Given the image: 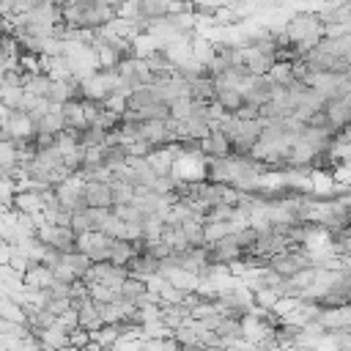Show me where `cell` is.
Listing matches in <instances>:
<instances>
[{"label":"cell","mask_w":351,"mask_h":351,"mask_svg":"<svg viewBox=\"0 0 351 351\" xmlns=\"http://www.w3.org/2000/svg\"><path fill=\"white\" fill-rule=\"evenodd\" d=\"M60 261H63V263H69V266L77 271V277H82V274L88 271V266L93 263L85 252H77V250H71V252H60Z\"/></svg>","instance_id":"cell-25"},{"label":"cell","mask_w":351,"mask_h":351,"mask_svg":"<svg viewBox=\"0 0 351 351\" xmlns=\"http://www.w3.org/2000/svg\"><path fill=\"white\" fill-rule=\"evenodd\" d=\"M66 337H69V346H77V348H85V343L90 340L88 329H82V326H74V329H69V332H66Z\"/></svg>","instance_id":"cell-31"},{"label":"cell","mask_w":351,"mask_h":351,"mask_svg":"<svg viewBox=\"0 0 351 351\" xmlns=\"http://www.w3.org/2000/svg\"><path fill=\"white\" fill-rule=\"evenodd\" d=\"M159 239H162V241H165V244H167L173 252H184V250L189 247L178 225H165V228H162V233H159Z\"/></svg>","instance_id":"cell-19"},{"label":"cell","mask_w":351,"mask_h":351,"mask_svg":"<svg viewBox=\"0 0 351 351\" xmlns=\"http://www.w3.org/2000/svg\"><path fill=\"white\" fill-rule=\"evenodd\" d=\"M151 151H154V145H151L148 140H140V137H134V140H129V143L123 145V154H126V156H140V159H145Z\"/></svg>","instance_id":"cell-28"},{"label":"cell","mask_w":351,"mask_h":351,"mask_svg":"<svg viewBox=\"0 0 351 351\" xmlns=\"http://www.w3.org/2000/svg\"><path fill=\"white\" fill-rule=\"evenodd\" d=\"M66 121H63V112H60V104H49V110L44 112V118L36 123V132H49V134H58L63 132Z\"/></svg>","instance_id":"cell-12"},{"label":"cell","mask_w":351,"mask_h":351,"mask_svg":"<svg viewBox=\"0 0 351 351\" xmlns=\"http://www.w3.org/2000/svg\"><path fill=\"white\" fill-rule=\"evenodd\" d=\"M52 277H55L58 282H66V285H71L74 280H80V277H77V271H74L69 263H63V261H58V263L52 266Z\"/></svg>","instance_id":"cell-29"},{"label":"cell","mask_w":351,"mask_h":351,"mask_svg":"<svg viewBox=\"0 0 351 351\" xmlns=\"http://www.w3.org/2000/svg\"><path fill=\"white\" fill-rule=\"evenodd\" d=\"M318 47L326 49V52L335 55V58H348V52H351V33H346V36H335V38H321Z\"/></svg>","instance_id":"cell-14"},{"label":"cell","mask_w":351,"mask_h":351,"mask_svg":"<svg viewBox=\"0 0 351 351\" xmlns=\"http://www.w3.org/2000/svg\"><path fill=\"white\" fill-rule=\"evenodd\" d=\"M14 167H16V145L14 140H0V170L11 176Z\"/></svg>","instance_id":"cell-24"},{"label":"cell","mask_w":351,"mask_h":351,"mask_svg":"<svg viewBox=\"0 0 351 351\" xmlns=\"http://www.w3.org/2000/svg\"><path fill=\"white\" fill-rule=\"evenodd\" d=\"M63 351H82V348H77V346H66Z\"/></svg>","instance_id":"cell-35"},{"label":"cell","mask_w":351,"mask_h":351,"mask_svg":"<svg viewBox=\"0 0 351 351\" xmlns=\"http://www.w3.org/2000/svg\"><path fill=\"white\" fill-rule=\"evenodd\" d=\"M126 99H129V96H126L123 90H112V93H110V96L101 101V107H104V110H110L112 115H118V118H121V112L126 110Z\"/></svg>","instance_id":"cell-27"},{"label":"cell","mask_w":351,"mask_h":351,"mask_svg":"<svg viewBox=\"0 0 351 351\" xmlns=\"http://www.w3.org/2000/svg\"><path fill=\"white\" fill-rule=\"evenodd\" d=\"M60 112H63L66 126H71V129H85V118H82V104H80V99L63 101V104H60Z\"/></svg>","instance_id":"cell-16"},{"label":"cell","mask_w":351,"mask_h":351,"mask_svg":"<svg viewBox=\"0 0 351 351\" xmlns=\"http://www.w3.org/2000/svg\"><path fill=\"white\" fill-rule=\"evenodd\" d=\"M49 85H52V80H49L47 74H25V82H22L25 93L44 96V99H47V93H49Z\"/></svg>","instance_id":"cell-17"},{"label":"cell","mask_w":351,"mask_h":351,"mask_svg":"<svg viewBox=\"0 0 351 351\" xmlns=\"http://www.w3.org/2000/svg\"><path fill=\"white\" fill-rule=\"evenodd\" d=\"M178 228H181V233H184V239H186L189 247H203V217L200 214H192Z\"/></svg>","instance_id":"cell-13"},{"label":"cell","mask_w":351,"mask_h":351,"mask_svg":"<svg viewBox=\"0 0 351 351\" xmlns=\"http://www.w3.org/2000/svg\"><path fill=\"white\" fill-rule=\"evenodd\" d=\"M266 77H269L274 85H288V82L293 80V74H291V60H274V63L269 66Z\"/></svg>","instance_id":"cell-21"},{"label":"cell","mask_w":351,"mask_h":351,"mask_svg":"<svg viewBox=\"0 0 351 351\" xmlns=\"http://www.w3.org/2000/svg\"><path fill=\"white\" fill-rule=\"evenodd\" d=\"M145 162H148V167H151L156 176H167L170 167H173V148H170V143L154 148V151L145 156Z\"/></svg>","instance_id":"cell-9"},{"label":"cell","mask_w":351,"mask_h":351,"mask_svg":"<svg viewBox=\"0 0 351 351\" xmlns=\"http://www.w3.org/2000/svg\"><path fill=\"white\" fill-rule=\"evenodd\" d=\"M324 332H335V329H348L351 326V307L348 304H337V307H321L318 318Z\"/></svg>","instance_id":"cell-5"},{"label":"cell","mask_w":351,"mask_h":351,"mask_svg":"<svg viewBox=\"0 0 351 351\" xmlns=\"http://www.w3.org/2000/svg\"><path fill=\"white\" fill-rule=\"evenodd\" d=\"M69 228H71L74 233H85V230H93V228H90V219L85 217V208L71 214V222H69Z\"/></svg>","instance_id":"cell-30"},{"label":"cell","mask_w":351,"mask_h":351,"mask_svg":"<svg viewBox=\"0 0 351 351\" xmlns=\"http://www.w3.org/2000/svg\"><path fill=\"white\" fill-rule=\"evenodd\" d=\"M11 208L14 211H22V214H36L44 208V192H36V189H22V192H14L11 195Z\"/></svg>","instance_id":"cell-7"},{"label":"cell","mask_w":351,"mask_h":351,"mask_svg":"<svg viewBox=\"0 0 351 351\" xmlns=\"http://www.w3.org/2000/svg\"><path fill=\"white\" fill-rule=\"evenodd\" d=\"M118 296L137 302V299H143V296H145V282H143V280H137V277H126V280L121 282V288H118Z\"/></svg>","instance_id":"cell-23"},{"label":"cell","mask_w":351,"mask_h":351,"mask_svg":"<svg viewBox=\"0 0 351 351\" xmlns=\"http://www.w3.org/2000/svg\"><path fill=\"white\" fill-rule=\"evenodd\" d=\"M200 154L203 156H214V159H228L230 156V143L217 126H211L208 134L200 140Z\"/></svg>","instance_id":"cell-6"},{"label":"cell","mask_w":351,"mask_h":351,"mask_svg":"<svg viewBox=\"0 0 351 351\" xmlns=\"http://www.w3.org/2000/svg\"><path fill=\"white\" fill-rule=\"evenodd\" d=\"M33 236H36L38 241H44L47 247L58 250V252H71V250H74V239H77V233H74L69 225H49V222L38 225Z\"/></svg>","instance_id":"cell-1"},{"label":"cell","mask_w":351,"mask_h":351,"mask_svg":"<svg viewBox=\"0 0 351 351\" xmlns=\"http://www.w3.org/2000/svg\"><path fill=\"white\" fill-rule=\"evenodd\" d=\"M233 233V225L225 222V219H217V222H203V244H214L219 241L222 236Z\"/></svg>","instance_id":"cell-18"},{"label":"cell","mask_w":351,"mask_h":351,"mask_svg":"<svg viewBox=\"0 0 351 351\" xmlns=\"http://www.w3.org/2000/svg\"><path fill=\"white\" fill-rule=\"evenodd\" d=\"M82 203H85V208H112L110 181H85L82 184Z\"/></svg>","instance_id":"cell-2"},{"label":"cell","mask_w":351,"mask_h":351,"mask_svg":"<svg viewBox=\"0 0 351 351\" xmlns=\"http://www.w3.org/2000/svg\"><path fill=\"white\" fill-rule=\"evenodd\" d=\"M126 271H129V277L145 280L148 274L156 271V261H154L148 252H137V255H132V261L126 263Z\"/></svg>","instance_id":"cell-10"},{"label":"cell","mask_w":351,"mask_h":351,"mask_svg":"<svg viewBox=\"0 0 351 351\" xmlns=\"http://www.w3.org/2000/svg\"><path fill=\"white\" fill-rule=\"evenodd\" d=\"M44 74H47L49 80H66V77H71V69H69L66 55H52V58H47Z\"/></svg>","instance_id":"cell-20"},{"label":"cell","mask_w":351,"mask_h":351,"mask_svg":"<svg viewBox=\"0 0 351 351\" xmlns=\"http://www.w3.org/2000/svg\"><path fill=\"white\" fill-rule=\"evenodd\" d=\"M321 110L326 112V123H329L332 132H335V129H343V126H348V121H351V96L326 99Z\"/></svg>","instance_id":"cell-3"},{"label":"cell","mask_w":351,"mask_h":351,"mask_svg":"<svg viewBox=\"0 0 351 351\" xmlns=\"http://www.w3.org/2000/svg\"><path fill=\"white\" fill-rule=\"evenodd\" d=\"M132 255H134V250H132V244L126 239H110V244H107V261L110 263L126 266L132 261Z\"/></svg>","instance_id":"cell-11"},{"label":"cell","mask_w":351,"mask_h":351,"mask_svg":"<svg viewBox=\"0 0 351 351\" xmlns=\"http://www.w3.org/2000/svg\"><path fill=\"white\" fill-rule=\"evenodd\" d=\"M52 282H55L52 269L44 266V263H30V266L22 271V285H25V288H41V291H47Z\"/></svg>","instance_id":"cell-8"},{"label":"cell","mask_w":351,"mask_h":351,"mask_svg":"<svg viewBox=\"0 0 351 351\" xmlns=\"http://www.w3.org/2000/svg\"><path fill=\"white\" fill-rule=\"evenodd\" d=\"M8 115H11V110H8V107L0 101V123H5V118H8Z\"/></svg>","instance_id":"cell-34"},{"label":"cell","mask_w":351,"mask_h":351,"mask_svg":"<svg viewBox=\"0 0 351 351\" xmlns=\"http://www.w3.org/2000/svg\"><path fill=\"white\" fill-rule=\"evenodd\" d=\"M0 318L14 321V324H25V307L16 304V302L8 299V296H0Z\"/></svg>","instance_id":"cell-22"},{"label":"cell","mask_w":351,"mask_h":351,"mask_svg":"<svg viewBox=\"0 0 351 351\" xmlns=\"http://www.w3.org/2000/svg\"><path fill=\"white\" fill-rule=\"evenodd\" d=\"M44 307H47L52 315H60L63 310H69V307H71V299H69V296H49V302H47Z\"/></svg>","instance_id":"cell-32"},{"label":"cell","mask_w":351,"mask_h":351,"mask_svg":"<svg viewBox=\"0 0 351 351\" xmlns=\"http://www.w3.org/2000/svg\"><path fill=\"white\" fill-rule=\"evenodd\" d=\"M214 101L225 110V112H236L239 107H241V90L239 88H217V93H214Z\"/></svg>","instance_id":"cell-15"},{"label":"cell","mask_w":351,"mask_h":351,"mask_svg":"<svg viewBox=\"0 0 351 351\" xmlns=\"http://www.w3.org/2000/svg\"><path fill=\"white\" fill-rule=\"evenodd\" d=\"M22 96H25V88H8V85H0V101L8 107V110H19L22 107Z\"/></svg>","instance_id":"cell-26"},{"label":"cell","mask_w":351,"mask_h":351,"mask_svg":"<svg viewBox=\"0 0 351 351\" xmlns=\"http://www.w3.org/2000/svg\"><path fill=\"white\" fill-rule=\"evenodd\" d=\"M0 126L8 132L11 140H33V134H36V123L27 118L25 110H11V115Z\"/></svg>","instance_id":"cell-4"},{"label":"cell","mask_w":351,"mask_h":351,"mask_svg":"<svg viewBox=\"0 0 351 351\" xmlns=\"http://www.w3.org/2000/svg\"><path fill=\"white\" fill-rule=\"evenodd\" d=\"M233 115H236L239 121H258V118H261V115H258V107H255V104H244V101H241V107H239Z\"/></svg>","instance_id":"cell-33"}]
</instances>
